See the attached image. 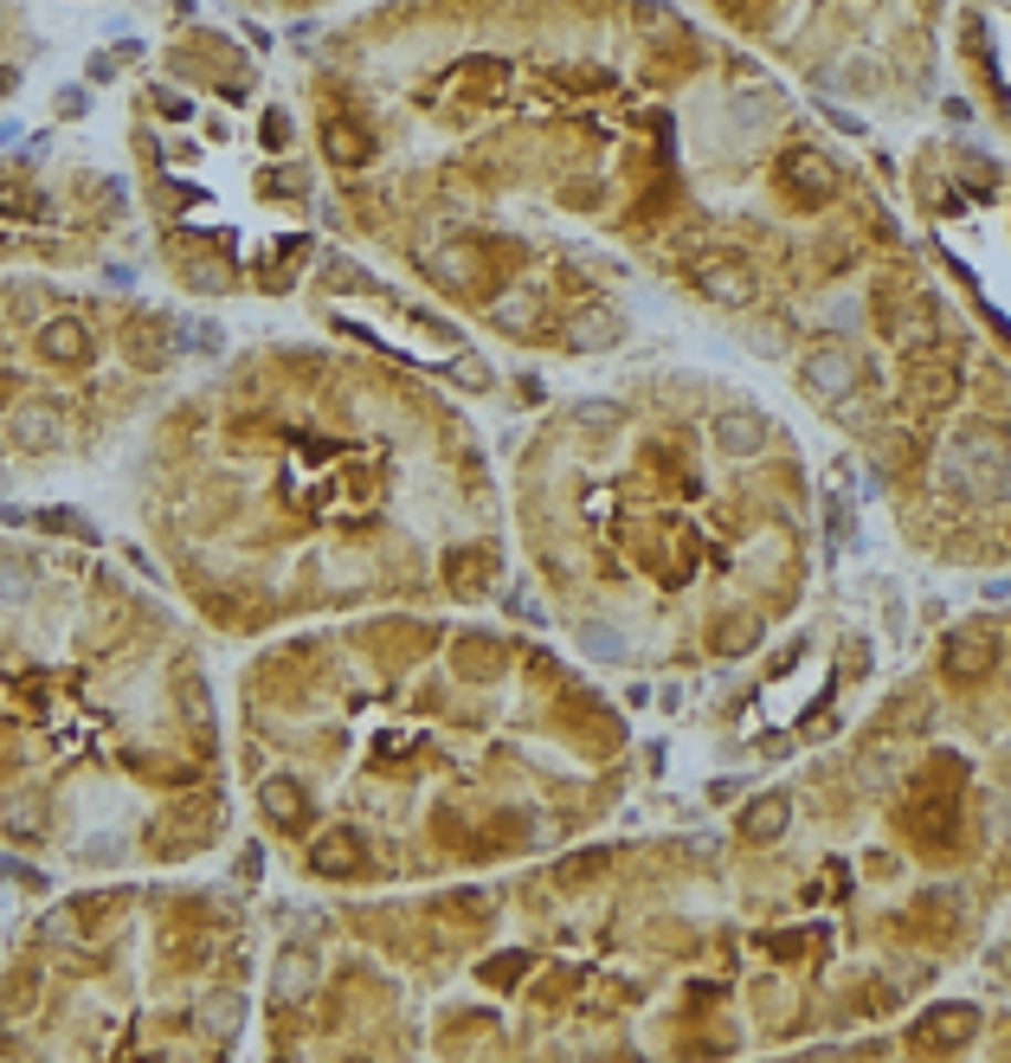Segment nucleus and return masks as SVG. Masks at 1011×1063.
I'll use <instances>...</instances> for the list:
<instances>
[{"label": "nucleus", "mask_w": 1011, "mask_h": 1063, "mask_svg": "<svg viewBox=\"0 0 1011 1063\" xmlns=\"http://www.w3.org/2000/svg\"><path fill=\"white\" fill-rule=\"evenodd\" d=\"M947 491L967 503H999L1011 491V432L992 419H967L947 445Z\"/></svg>", "instance_id": "1"}, {"label": "nucleus", "mask_w": 1011, "mask_h": 1063, "mask_svg": "<svg viewBox=\"0 0 1011 1063\" xmlns=\"http://www.w3.org/2000/svg\"><path fill=\"white\" fill-rule=\"evenodd\" d=\"M857 355L844 343H812L805 355H799V393L805 400H819V407H838V400H851L857 393Z\"/></svg>", "instance_id": "2"}, {"label": "nucleus", "mask_w": 1011, "mask_h": 1063, "mask_svg": "<svg viewBox=\"0 0 1011 1063\" xmlns=\"http://www.w3.org/2000/svg\"><path fill=\"white\" fill-rule=\"evenodd\" d=\"M773 188H780V200H792L799 213H819L824 200L838 193V168H831L819 149H787L773 161Z\"/></svg>", "instance_id": "3"}, {"label": "nucleus", "mask_w": 1011, "mask_h": 1063, "mask_svg": "<svg viewBox=\"0 0 1011 1063\" xmlns=\"http://www.w3.org/2000/svg\"><path fill=\"white\" fill-rule=\"evenodd\" d=\"M696 284H703V297H715V304H728V309H748L754 297H760V271H754V259H741V252H703V259H696Z\"/></svg>", "instance_id": "4"}, {"label": "nucleus", "mask_w": 1011, "mask_h": 1063, "mask_svg": "<svg viewBox=\"0 0 1011 1063\" xmlns=\"http://www.w3.org/2000/svg\"><path fill=\"white\" fill-rule=\"evenodd\" d=\"M992 664H999V632L992 625H954L947 632V645H940V671L954 677V684H979V677H992Z\"/></svg>", "instance_id": "5"}, {"label": "nucleus", "mask_w": 1011, "mask_h": 1063, "mask_svg": "<svg viewBox=\"0 0 1011 1063\" xmlns=\"http://www.w3.org/2000/svg\"><path fill=\"white\" fill-rule=\"evenodd\" d=\"M960 387H967V375H960L954 355H915L908 361V407L915 413H947L960 400Z\"/></svg>", "instance_id": "6"}, {"label": "nucleus", "mask_w": 1011, "mask_h": 1063, "mask_svg": "<svg viewBox=\"0 0 1011 1063\" xmlns=\"http://www.w3.org/2000/svg\"><path fill=\"white\" fill-rule=\"evenodd\" d=\"M973 1038H979L973 1006H928V1012L915 1019V1044H922V1051H960V1044H973Z\"/></svg>", "instance_id": "7"}, {"label": "nucleus", "mask_w": 1011, "mask_h": 1063, "mask_svg": "<svg viewBox=\"0 0 1011 1063\" xmlns=\"http://www.w3.org/2000/svg\"><path fill=\"white\" fill-rule=\"evenodd\" d=\"M619 336H625V323H619L612 309H600V304L573 309V316H567V329H561V343L573 348V355H600V348H612Z\"/></svg>", "instance_id": "8"}, {"label": "nucleus", "mask_w": 1011, "mask_h": 1063, "mask_svg": "<svg viewBox=\"0 0 1011 1063\" xmlns=\"http://www.w3.org/2000/svg\"><path fill=\"white\" fill-rule=\"evenodd\" d=\"M715 445L728 457H754L760 445H767V419L754 413V407H728V413H715Z\"/></svg>", "instance_id": "9"}, {"label": "nucleus", "mask_w": 1011, "mask_h": 1063, "mask_svg": "<svg viewBox=\"0 0 1011 1063\" xmlns=\"http://www.w3.org/2000/svg\"><path fill=\"white\" fill-rule=\"evenodd\" d=\"M39 348H45V361H59V368H84L97 343H91V329H84L77 316H52L45 336H39Z\"/></svg>", "instance_id": "10"}, {"label": "nucleus", "mask_w": 1011, "mask_h": 1063, "mask_svg": "<svg viewBox=\"0 0 1011 1063\" xmlns=\"http://www.w3.org/2000/svg\"><path fill=\"white\" fill-rule=\"evenodd\" d=\"M259 806H264L271 825H291V832L309 819V793H303V780H291V773H271L259 787Z\"/></svg>", "instance_id": "11"}, {"label": "nucleus", "mask_w": 1011, "mask_h": 1063, "mask_svg": "<svg viewBox=\"0 0 1011 1063\" xmlns=\"http://www.w3.org/2000/svg\"><path fill=\"white\" fill-rule=\"evenodd\" d=\"M361 838L355 832H323L316 844H309V871L316 876H348V871H361Z\"/></svg>", "instance_id": "12"}, {"label": "nucleus", "mask_w": 1011, "mask_h": 1063, "mask_svg": "<svg viewBox=\"0 0 1011 1063\" xmlns=\"http://www.w3.org/2000/svg\"><path fill=\"white\" fill-rule=\"evenodd\" d=\"M787 825H792V799L787 793H767V799H754L748 812H741V838H748V844H773V838H787Z\"/></svg>", "instance_id": "13"}, {"label": "nucleus", "mask_w": 1011, "mask_h": 1063, "mask_svg": "<svg viewBox=\"0 0 1011 1063\" xmlns=\"http://www.w3.org/2000/svg\"><path fill=\"white\" fill-rule=\"evenodd\" d=\"M323 149H329V161H341V168H361V161L375 155V136L355 129V123H323Z\"/></svg>", "instance_id": "14"}, {"label": "nucleus", "mask_w": 1011, "mask_h": 1063, "mask_svg": "<svg viewBox=\"0 0 1011 1063\" xmlns=\"http://www.w3.org/2000/svg\"><path fill=\"white\" fill-rule=\"evenodd\" d=\"M13 445H20V452L59 445V413H52V407H20V413H13Z\"/></svg>", "instance_id": "15"}, {"label": "nucleus", "mask_w": 1011, "mask_h": 1063, "mask_svg": "<svg viewBox=\"0 0 1011 1063\" xmlns=\"http://www.w3.org/2000/svg\"><path fill=\"white\" fill-rule=\"evenodd\" d=\"M309 987H316V960L303 948H284L277 954V973H271V992H277V999H303Z\"/></svg>", "instance_id": "16"}, {"label": "nucleus", "mask_w": 1011, "mask_h": 1063, "mask_svg": "<svg viewBox=\"0 0 1011 1063\" xmlns=\"http://www.w3.org/2000/svg\"><path fill=\"white\" fill-rule=\"evenodd\" d=\"M754 639H760V625H754L748 612H735V619H722V632H715L709 645L722 651V657H741V651H748Z\"/></svg>", "instance_id": "17"}, {"label": "nucleus", "mask_w": 1011, "mask_h": 1063, "mask_svg": "<svg viewBox=\"0 0 1011 1063\" xmlns=\"http://www.w3.org/2000/svg\"><path fill=\"white\" fill-rule=\"evenodd\" d=\"M239 1012H245V999H239V992H213V999L200 1006V1025H207V1031H220V1038H232Z\"/></svg>", "instance_id": "18"}, {"label": "nucleus", "mask_w": 1011, "mask_h": 1063, "mask_svg": "<svg viewBox=\"0 0 1011 1063\" xmlns=\"http://www.w3.org/2000/svg\"><path fill=\"white\" fill-rule=\"evenodd\" d=\"M129 348H136V361H168V323H161V316H155V323H136Z\"/></svg>", "instance_id": "19"}, {"label": "nucleus", "mask_w": 1011, "mask_h": 1063, "mask_svg": "<svg viewBox=\"0 0 1011 1063\" xmlns=\"http://www.w3.org/2000/svg\"><path fill=\"white\" fill-rule=\"evenodd\" d=\"M445 568H451V587H464V593H477V587H484V568H489V555H451Z\"/></svg>", "instance_id": "20"}, {"label": "nucleus", "mask_w": 1011, "mask_h": 1063, "mask_svg": "<svg viewBox=\"0 0 1011 1063\" xmlns=\"http://www.w3.org/2000/svg\"><path fill=\"white\" fill-rule=\"evenodd\" d=\"M0 213H13V220H39V200L27 181H0Z\"/></svg>", "instance_id": "21"}, {"label": "nucleus", "mask_w": 1011, "mask_h": 1063, "mask_svg": "<svg viewBox=\"0 0 1011 1063\" xmlns=\"http://www.w3.org/2000/svg\"><path fill=\"white\" fill-rule=\"evenodd\" d=\"M39 523H45V529H59V535H84V541L97 535V529H84V516H77V509H45Z\"/></svg>", "instance_id": "22"}, {"label": "nucleus", "mask_w": 1011, "mask_h": 1063, "mask_svg": "<svg viewBox=\"0 0 1011 1063\" xmlns=\"http://www.w3.org/2000/svg\"><path fill=\"white\" fill-rule=\"evenodd\" d=\"M528 973V954H509V960H489L484 967V980H523Z\"/></svg>", "instance_id": "23"}, {"label": "nucleus", "mask_w": 1011, "mask_h": 1063, "mask_svg": "<svg viewBox=\"0 0 1011 1063\" xmlns=\"http://www.w3.org/2000/svg\"><path fill=\"white\" fill-rule=\"evenodd\" d=\"M863 657H870V645H863V639H851V645H844V657H838V664H844V671H863Z\"/></svg>", "instance_id": "24"}, {"label": "nucleus", "mask_w": 1011, "mask_h": 1063, "mask_svg": "<svg viewBox=\"0 0 1011 1063\" xmlns=\"http://www.w3.org/2000/svg\"><path fill=\"white\" fill-rule=\"evenodd\" d=\"M0 593H7V600H20V593H27V580H20V568H0Z\"/></svg>", "instance_id": "25"}, {"label": "nucleus", "mask_w": 1011, "mask_h": 1063, "mask_svg": "<svg viewBox=\"0 0 1011 1063\" xmlns=\"http://www.w3.org/2000/svg\"><path fill=\"white\" fill-rule=\"evenodd\" d=\"M155 97H161V116H175V123H181V116H193L188 104H181V97H175V91H155Z\"/></svg>", "instance_id": "26"}]
</instances>
